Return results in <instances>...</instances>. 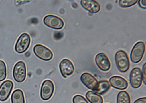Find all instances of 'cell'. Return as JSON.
Returning a JSON list of instances; mask_svg holds the SVG:
<instances>
[{"label":"cell","instance_id":"1","mask_svg":"<svg viewBox=\"0 0 146 103\" xmlns=\"http://www.w3.org/2000/svg\"><path fill=\"white\" fill-rule=\"evenodd\" d=\"M115 60L118 70L121 73H125L130 68V61L128 55L125 52L120 50L115 55Z\"/></svg>","mask_w":146,"mask_h":103},{"label":"cell","instance_id":"2","mask_svg":"<svg viewBox=\"0 0 146 103\" xmlns=\"http://www.w3.org/2000/svg\"><path fill=\"white\" fill-rule=\"evenodd\" d=\"M146 46L143 41L137 42L132 48L130 53V59L133 63H138L141 61L145 52Z\"/></svg>","mask_w":146,"mask_h":103},{"label":"cell","instance_id":"3","mask_svg":"<svg viewBox=\"0 0 146 103\" xmlns=\"http://www.w3.org/2000/svg\"><path fill=\"white\" fill-rule=\"evenodd\" d=\"M14 79L18 83L23 82L27 77V67L24 62L20 61L14 65L13 70Z\"/></svg>","mask_w":146,"mask_h":103},{"label":"cell","instance_id":"4","mask_svg":"<svg viewBox=\"0 0 146 103\" xmlns=\"http://www.w3.org/2000/svg\"><path fill=\"white\" fill-rule=\"evenodd\" d=\"M33 51L35 55L42 60L50 61L53 58L52 51L42 45H36L33 47Z\"/></svg>","mask_w":146,"mask_h":103},{"label":"cell","instance_id":"5","mask_svg":"<svg viewBox=\"0 0 146 103\" xmlns=\"http://www.w3.org/2000/svg\"><path fill=\"white\" fill-rule=\"evenodd\" d=\"M31 43V38L29 34L24 33L20 35L17 40L15 45V51L18 53L22 54L27 51Z\"/></svg>","mask_w":146,"mask_h":103},{"label":"cell","instance_id":"6","mask_svg":"<svg viewBox=\"0 0 146 103\" xmlns=\"http://www.w3.org/2000/svg\"><path fill=\"white\" fill-rule=\"evenodd\" d=\"M43 23L47 27L56 30L61 29L64 26V22L60 18L53 15H48L43 19Z\"/></svg>","mask_w":146,"mask_h":103},{"label":"cell","instance_id":"7","mask_svg":"<svg viewBox=\"0 0 146 103\" xmlns=\"http://www.w3.org/2000/svg\"><path fill=\"white\" fill-rule=\"evenodd\" d=\"M54 85L50 80L43 81L40 88V98L43 100H48L53 95Z\"/></svg>","mask_w":146,"mask_h":103},{"label":"cell","instance_id":"8","mask_svg":"<svg viewBox=\"0 0 146 103\" xmlns=\"http://www.w3.org/2000/svg\"><path fill=\"white\" fill-rule=\"evenodd\" d=\"M80 81L82 84L85 85L86 87L95 92L97 90L98 86V81L96 78L89 73H83L80 76Z\"/></svg>","mask_w":146,"mask_h":103},{"label":"cell","instance_id":"9","mask_svg":"<svg viewBox=\"0 0 146 103\" xmlns=\"http://www.w3.org/2000/svg\"><path fill=\"white\" fill-rule=\"evenodd\" d=\"M143 82V74L142 70L139 67L133 68L130 74V83L133 88L138 89Z\"/></svg>","mask_w":146,"mask_h":103},{"label":"cell","instance_id":"10","mask_svg":"<svg viewBox=\"0 0 146 103\" xmlns=\"http://www.w3.org/2000/svg\"><path fill=\"white\" fill-rule=\"evenodd\" d=\"M95 63L101 71H108L111 67V64L106 55L103 53L98 54L95 57Z\"/></svg>","mask_w":146,"mask_h":103},{"label":"cell","instance_id":"11","mask_svg":"<svg viewBox=\"0 0 146 103\" xmlns=\"http://www.w3.org/2000/svg\"><path fill=\"white\" fill-rule=\"evenodd\" d=\"M59 69L62 76L66 78L73 74L74 66L71 60L68 59H64L60 62Z\"/></svg>","mask_w":146,"mask_h":103},{"label":"cell","instance_id":"12","mask_svg":"<svg viewBox=\"0 0 146 103\" xmlns=\"http://www.w3.org/2000/svg\"><path fill=\"white\" fill-rule=\"evenodd\" d=\"M13 83L11 80H6L0 86V101L5 102L9 98L13 88Z\"/></svg>","mask_w":146,"mask_h":103},{"label":"cell","instance_id":"13","mask_svg":"<svg viewBox=\"0 0 146 103\" xmlns=\"http://www.w3.org/2000/svg\"><path fill=\"white\" fill-rule=\"evenodd\" d=\"M109 81V83H110V84L112 87L120 90H124L128 86L127 80L120 76H113L110 79Z\"/></svg>","mask_w":146,"mask_h":103},{"label":"cell","instance_id":"14","mask_svg":"<svg viewBox=\"0 0 146 103\" xmlns=\"http://www.w3.org/2000/svg\"><path fill=\"white\" fill-rule=\"evenodd\" d=\"M80 4L82 7L90 13H98L100 10V4L95 0H82Z\"/></svg>","mask_w":146,"mask_h":103},{"label":"cell","instance_id":"15","mask_svg":"<svg viewBox=\"0 0 146 103\" xmlns=\"http://www.w3.org/2000/svg\"><path fill=\"white\" fill-rule=\"evenodd\" d=\"M86 97L90 103H103L102 97L93 91H89L86 92Z\"/></svg>","mask_w":146,"mask_h":103},{"label":"cell","instance_id":"16","mask_svg":"<svg viewBox=\"0 0 146 103\" xmlns=\"http://www.w3.org/2000/svg\"><path fill=\"white\" fill-rule=\"evenodd\" d=\"M11 102L12 103H25L23 91L20 89L14 91L11 96Z\"/></svg>","mask_w":146,"mask_h":103},{"label":"cell","instance_id":"17","mask_svg":"<svg viewBox=\"0 0 146 103\" xmlns=\"http://www.w3.org/2000/svg\"><path fill=\"white\" fill-rule=\"evenodd\" d=\"M111 85L109 82L107 80L100 81L98 83V86L97 90L95 91V93L98 95H103L105 94L110 89Z\"/></svg>","mask_w":146,"mask_h":103},{"label":"cell","instance_id":"18","mask_svg":"<svg viewBox=\"0 0 146 103\" xmlns=\"http://www.w3.org/2000/svg\"><path fill=\"white\" fill-rule=\"evenodd\" d=\"M117 103H131L129 94L125 91L119 92L117 95Z\"/></svg>","mask_w":146,"mask_h":103},{"label":"cell","instance_id":"19","mask_svg":"<svg viewBox=\"0 0 146 103\" xmlns=\"http://www.w3.org/2000/svg\"><path fill=\"white\" fill-rule=\"evenodd\" d=\"M7 76V68L5 63L0 60V81L5 80Z\"/></svg>","mask_w":146,"mask_h":103},{"label":"cell","instance_id":"20","mask_svg":"<svg viewBox=\"0 0 146 103\" xmlns=\"http://www.w3.org/2000/svg\"><path fill=\"white\" fill-rule=\"evenodd\" d=\"M137 2V0H120L119 5L122 8H127L135 5Z\"/></svg>","mask_w":146,"mask_h":103},{"label":"cell","instance_id":"21","mask_svg":"<svg viewBox=\"0 0 146 103\" xmlns=\"http://www.w3.org/2000/svg\"><path fill=\"white\" fill-rule=\"evenodd\" d=\"M72 102L73 103H89L84 97L80 95L74 96L73 97Z\"/></svg>","mask_w":146,"mask_h":103},{"label":"cell","instance_id":"22","mask_svg":"<svg viewBox=\"0 0 146 103\" xmlns=\"http://www.w3.org/2000/svg\"><path fill=\"white\" fill-rule=\"evenodd\" d=\"M142 74H143V81L144 84H146V64H144L143 66V70L142 71Z\"/></svg>","mask_w":146,"mask_h":103},{"label":"cell","instance_id":"23","mask_svg":"<svg viewBox=\"0 0 146 103\" xmlns=\"http://www.w3.org/2000/svg\"><path fill=\"white\" fill-rule=\"evenodd\" d=\"M139 7L144 9H146V0H139Z\"/></svg>","mask_w":146,"mask_h":103},{"label":"cell","instance_id":"24","mask_svg":"<svg viewBox=\"0 0 146 103\" xmlns=\"http://www.w3.org/2000/svg\"><path fill=\"white\" fill-rule=\"evenodd\" d=\"M133 103H146V98L143 97V98H139L136 100H135Z\"/></svg>","mask_w":146,"mask_h":103}]
</instances>
